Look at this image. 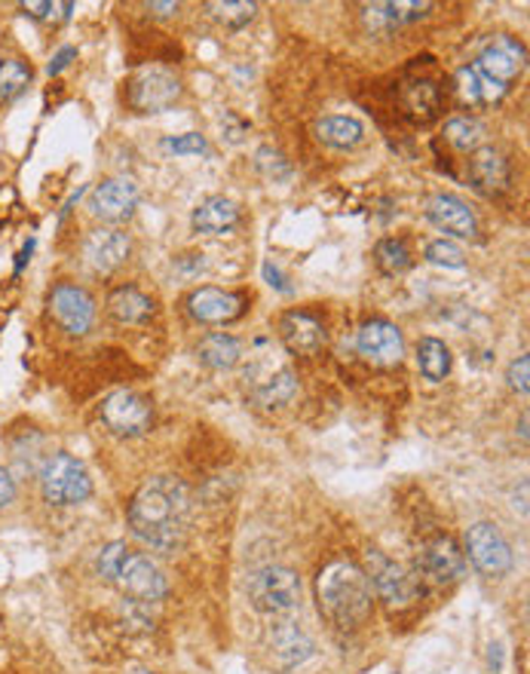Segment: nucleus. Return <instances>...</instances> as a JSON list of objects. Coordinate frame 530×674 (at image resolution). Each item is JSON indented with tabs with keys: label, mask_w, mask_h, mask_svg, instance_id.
<instances>
[{
	"label": "nucleus",
	"mask_w": 530,
	"mask_h": 674,
	"mask_svg": "<svg viewBox=\"0 0 530 674\" xmlns=\"http://www.w3.org/2000/svg\"><path fill=\"white\" fill-rule=\"evenodd\" d=\"M193 499L188 484L176 475H157L129 503V528L157 552H176L191 525Z\"/></svg>",
	"instance_id": "nucleus-1"
},
{
	"label": "nucleus",
	"mask_w": 530,
	"mask_h": 674,
	"mask_svg": "<svg viewBox=\"0 0 530 674\" xmlns=\"http://www.w3.org/2000/svg\"><path fill=\"white\" fill-rule=\"evenodd\" d=\"M319 610L338 629H356L371 614L369 573L353 561H331L316 580Z\"/></svg>",
	"instance_id": "nucleus-2"
},
{
	"label": "nucleus",
	"mask_w": 530,
	"mask_h": 674,
	"mask_svg": "<svg viewBox=\"0 0 530 674\" xmlns=\"http://www.w3.org/2000/svg\"><path fill=\"white\" fill-rule=\"evenodd\" d=\"M246 386L261 408H282L297 393V378L292 366L267 344H258L246 366Z\"/></svg>",
	"instance_id": "nucleus-3"
},
{
	"label": "nucleus",
	"mask_w": 530,
	"mask_h": 674,
	"mask_svg": "<svg viewBox=\"0 0 530 674\" xmlns=\"http://www.w3.org/2000/svg\"><path fill=\"white\" fill-rule=\"evenodd\" d=\"M249 598L255 610H261V614H295L304 602L301 576L292 568H280V564L261 568L249 576Z\"/></svg>",
	"instance_id": "nucleus-4"
},
{
	"label": "nucleus",
	"mask_w": 530,
	"mask_h": 674,
	"mask_svg": "<svg viewBox=\"0 0 530 674\" xmlns=\"http://www.w3.org/2000/svg\"><path fill=\"white\" fill-rule=\"evenodd\" d=\"M41 491L49 506H77L92 494V479L77 457L53 454L41 467Z\"/></svg>",
	"instance_id": "nucleus-5"
},
{
	"label": "nucleus",
	"mask_w": 530,
	"mask_h": 674,
	"mask_svg": "<svg viewBox=\"0 0 530 674\" xmlns=\"http://www.w3.org/2000/svg\"><path fill=\"white\" fill-rule=\"evenodd\" d=\"M111 586H117L126 598H133V602H142V604H150V602H162L166 595H169V583H166V576H162V571L150 561L148 555H142V552H126L123 555V561H120L117 573H114V580H111Z\"/></svg>",
	"instance_id": "nucleus-6"
},
{
	"label": "nucleus",
	"mask_w": 530,
	"mask_h": 674,
	"mask_svg": "<svg viewBox=\"0 0 530 674\" xmlns=\"http://www.w3.org/2000/svg\"><path fill=\"white\" fill-rule=\"evenodd\" d=\"M466 552H470V561L475 564V571L485 573L490 580L506 576V573L512 571V564H516L512 546L506 542L500 528L490 525V521L472 525L470 533H466Z\"/></svg>",
	"instance_id": "nucleus-7"
},
{
	"label": "nucleus",
	"mask_w": 530,
	"mask_h": 674,
	"mask_svg": "<svg viewBox=\"0 0 530 674\" xmlns=\"http://www.w3.org/2000/svg\"><path fill=\"white\" fill-rule=\"evenodd\" d=\"M369 573L374 583V592L381 595V602H386L390 607H411L420 595H424V586L420 580L414 576L411 571H405L402 564L390 561L381 552H369Z\"/></svg>",
	"instance_id": "nucleus-8"
},
{
	"label": "nucleus",
	"mask_w": 530,
	"mask_h": 674,
	"mask_svg": "<svg viewBox=\"0 0 530 674\" xmlns=\"http://www.w3.org/2000/svg\"><path fill=\"white\" fill-rule=\"evenodd\" d=\"M181 80L166 68H142L129 80V104L142 114H160L181 99Z\"/></svg>",
	"instance_id": "nucleus-9"
},
{
	"label": "nucleus",
	"mask_w": 530,
	"mask_h": 674,
	"mask_svg": "<svg viewBox=\"0 0 530 674\" xmlns=\"http://www.w3.org/2000/svg\"><path fill=\"white\" fill-rule=\"evenodd\" d=\"M102 420L117 436H145L154 414L148 398H142L133 390H117L102 402Z\"/></svg>",
	"instance_id": "nucleus-10"
},
{
	"label": "nucleus",
	"mask_w": 530,
	"mask_h": 674,
	"mask_svg": "<svg viewBox=\"0 0 530 674\" xmlns=\"http://www.w3.org/2000/svg\"><path fill=\"white\" fill-rule=\"evenodd\" d=\"M49 313L56 316V323L68 332V335H87L92 323H95V301L89 297L87 289L61 282L49 294Z\"/></svg>",
	"instance_id": "nucleus-11"
},
{
	"label": "nucleus",
	"mask_w": 530,
	"mask_h": 674,
	"mask_svg": "<svg viewBox=\"0 0 530 674\" xmlns=\"http://www.w3.org/2000/svg\"><path fill=\"white\" fill-rule=\"evenodd\" d=\"M356 350L359 356L371 362V366H398L402 356H405V340H402V332L396 325L386 323V319H371L359 328L356 335Z\"/></svg>",
	"instance_id": "nucleus-12"
},
{
	"label": "nucleus",
	"mask_w": 530,
	"mask_h": 674,
	"mask_svg": "<svg viewBox=\"0 0 530 674\" xmlns=\"http://www.w3.org/2000/svg\"><path fill=\"white\" fill-rule=\"evenodd\" d=\"M525 61H528V49L518 44L516 37L497 34V37H490L485 44V49L478 53L475 68L482 74H487L490 80H497V83L506 87L509 80H516L518 74L525 71Z\"/></svg>",
	"instance_id": "nucleus-13"
},
{
	"label": "nucleus",
	"mask_w": 530,
	"mask_h": 674,
	"mask_svg": "<svg viewBox=\"0 0 530 674\" xmlns=\"http://www.w3.org/2000/svg\"><path fill=\"white\" fill-rule=\"evenodd\" d=\"M138 209V188L129 178H108L89 196V212L108 224L129 221Z\"/></svg>",
	"instance_id": "nucleus-14"
},
{
	"label": "nucleus",
	"mask_w": 530,
	"mask_h": 674,
	"mask_svg": "<svg viewBox=\"0 0 530 674\" xmlns=\"http://www.w3.org/2000/svg\"><path fill=\"white\" fill-rule=\"evenodd\" d=\"M129 236L117 231V227H99L87 236L83 243V258H87L89 270L95 273H114L126 258H129Z\"/></svg>",
	"instance_id": "nucleus-15"
},
{
	"label": "nucleus",
	"mask_w": 530,
	"mask_h": 674,
	"mask_svg": "<svg viewBox=\"0 0 530 674\" xmlns=\"http://www.w3.org/2000/svg\"><path fill=\"white\" fill-rule=\"evenodd\" d=\"M188 310H191V316L196 323L227 325L243 316L246 297L236 292H224V289H196L188 297Z\"/></svg>",
	"instance_id": "nucleus-16"
},
{
	"label": "nucleus",
	"mask_w": 530,
	"mask_h": 674,
	"mask_svg": "<svg viewBox=\"0 0 530 674\" xmlns=\"http://www.w3.org/2000/svg\"><path fill=\"white\" fill-rule=\"evenodd\" d=\"M432 3H417V0H398V3H369L362 10V19H365V29L377 37H390L393 31H398L402 25H411V22H420L427 19Z\"/></svg>",
	"instance_id": "nucleus-17"
},
{
	"label": "nucleus",
	"mask_w": 530,
	"mask_h": 674,
	"mask_svg": "<svg viewBox=\"0 0 530 674\" xmlns=\"http://www.w3.org/2000/svg\"><path fill=\"white\" fill-rule=\"evenodd\" d=\"M280 337L282 344L297 356H313L325 347L328 332H325L323 319H316L307 310H292L280 319Z\"/></svg>",
	"instance_id": "nucleus-18"
},
{
	"label": "nucleus",
	"mask_w": 530,
	"mask_h": 674,
	"mask_svg": "<svg viewBox=\"0 0 530 674\" xmlns=\"http://www.w3.org/2000/svg\"><path fill=\"white\" fill-rule=\"evenodd\" d=\"M420 571L427 573L432 583L444 586V583H454L463 576L466 558L451 537H436L420 549Z\"/></svg>",
	"instance_id": "nucleus-19"
},
{
	"label": "nucleus",
	"mask_w": 530,
	"mask_h": 674,
	"mask_svg": "<svg viewBox=\"0 0 530 674\" xmlns=\"http://www.w3.org/2000/svg\"><path fill=\"white\" fill-rule=\"evenodd\" d=\"M427 218L451 236H470L478 234V221H475V212L470 205L463 203L460 196H451V193H436L427 200Z\"/></svg>",
	"instance_id": "nucleus-20"
},
{
	"label": "nucleus",
	"mask_w": 530,
	"mask_h": 674,
	"mask_svg": "<svg viewBox=\"0 0 530 674\" xmlns=\"http://www.w3.org/2000/svg\"><path fill=\"white\" fill-rule=\"evenodd\" d=\"M470 176L478 191L503 193L509 188V162L497 147H478L472 150Z\"/></svg>",
	"instance_id": "nucleus-21"
},
{
	"label": "nucleus",
	"mask_w": 530,
	"mask_h": 674,
	"mask_svg": "<svg viewBox=\"0 0 530 674\" xmlns=\"http://www.w3.org/2000/svg\"><path fill=\"white\" fill-rule=\"evenodd\" d=\"M270 653L280 669H295L313 653V641L307 638V631L297 629L295 622H280L270 631Z\"/></svg>",
	"instance_id": "nucleus-22"
},
{
	"label": "nucleus",
	"mask_w": 530,
	"mask_h": 674,
	"mask_svg": "<svg viewBox=\"0 0 530 674\" xmlns=\"http://www.w3.org/2000/svg\"><path fill=\"white\" fill-rule=\"evenodd\" d=\"M191 224L196 234L224 236L239 224V209L230 200H224V196H208V200L196 205Z\"/></svg>",
	"instance_id": "nucleus-23"
},
{
	"label": "nucleus",
	"mask_w": 530,
	"mask_h": 674,
	"mask_svg": "<svg viewBox=\"0 0 530 674\" xmlns=\"http://www.w3.org/2000/svg\"><path fill=\"white\" fill-rule=\"evenodd\" d=\"M108 313H111L117 323L142 325L154 316V301H150L145 292L133 289V285H120V289H114L111 297H108Z\"/></svg>",
	"instance_id": "nucleus-24"
},
{
	"label": "nucleus",
	"mask_w": 530,
	"mask_h": 674,
	"mask_svg": "<svg viewBox=\"0 0 530 674\" xmlns=\"http://www.w3.org/2000/svg\"><path fill=\"white\" fill-rule=\"evenodd\" d=\"M456 92L466 104H497L506 96V87L490 80L475 65H466V68L456 71Z\"/></svg>",
	"instance_id": "nucleus-25"
},
{
	"label": "nucleus",
	"mask_w": 530,
	"mask_h": 674,
	"mask_svg": "<svg viewBox=\"0 0 530 674\" xmlns=\"http://www.w3.org/2000/svg\"><path fill=\"white\" fill-rule=\"evenodd\" d=\"M316 135L319 142L338 150H353L356 145H362L365 138V126L356 117H325L316 123Z\"/></svg>",
	"instance_id": "nucleus-26"
},
{
	"label": "nucleus",
	"mask_w": 530,
	"mask_h": 674,
	"mask_svg": "<svg viewBox=\"0 0 530 674\" xmlns=\"http://www.w3.org/2000/svg\"><path fill=\"white\" fill-rule=\"evenodd\" d=\"M196 356L206 368H215V371H224V368H234L239 362V340L230 335H206L196 347Z\"/></svg>",
	"instance_id": "nucleus-27"
},
{
	"label": "nucleus",
	"mask_w": 530,
	"mask_h": 674,
	"mask_svg": "<svg viewBox=\"0 0 530 674\" xmlns=\"http://www.w3.org/2000/svg\"><path fill=\"white\" fill-rule=\"evenodd\" d=\"M439 108H442V92H439V87L432 80H417V83L405 89V111L414 120L429 123V120H436Z\"/></svg>",
	"instance_id": "nucleus-28"
},
{
	"label": "nucleus",
	"mask_w": 530,
	"mask_h": 674,
	"mask_svg": "<svg viewBox=\"0 0 530 674\" xmlns=\"http://www.w3.org/2000/svg\"><path fill=\"white\" fill-rule=\"evenodd\" d=\"M417 366H420L427 381H444L448 371H451V350L444 347L439 337H424V340L417 344Z\"/></svg>",
	"instance_id": "nucleus-29"
},
{
	"label": "nucleus",
	"mask_w": 530,
	"mask_h": 674,
	"mask_svg": "<svg viewBox=\"0 0 530 674\" xmlns=\"http://www.w3.org/2000/svg\"><path fill=\"white\" fill-rule=\"evenodd\" d=\"M485 135H487L485 123L475 117H454L448 120V126H444V138H448L456 150H463V154L478 150L482 142H485Z\"/></svg>",
	"instance_id": "nucleus-30"
},
{
	"label": "nucleus",
	"mask_w": 530,
	"mask_h": 674,
	"mask_svg": "<svg viewBox=\"0 0 530 674\" xmlns=\"http://www.w3.org/2000/svg\"><path fill=\"white\" fill-rule=\"evenodd\" d=\"M374 261L381 267V273L386 277H398L411 267V251L402 239H381L377 249H374Z\"/></svg>",
	"instance_id": "nucleus-31"
},
{
	"label": "nucleus",
	"mask_w": 530,
	"mask_h": 674,
	"mask_svg": "<svg viewBox=\"0 0 530 674\" xmlns=\"http://www.w3.org/2000/svg\"><path fill=\"white\" fill-rule=\"evenodd\" d=\"M31 83V68L22 59L0 61V102H13Z\"/></svg>",
	"instance_id": "nucleus-32"
},
{
	"label": "nucleus",
	"mask_w": 530,
	"mask_h": 674,
	"mask_svg": "<svg viewBox=\"0 0 530 674\" xmlns=\"http://www.w3.org/2000/svg\"><path fill=\"white\" fill-rule=\"evenodd\" d=\"M206 10L212 13L215 22H222L227 29H246L255 13H258V3L249 0H227V3H206Z\"/></svg>",
	"instance_id": "nucleus-33"
},
{
	"label": "nucleus",
	"mask_w": 530,
	"mask_h": 674,
	"mask_svg": "<svg viewBox=\"0 0 530 674\" xmlns=\"http://www.w3.org/2000/svg\"><path fill=\"white\" fill-rule=\"evenodd\" d=\"M427 261L439 267H448V270H463L466 267V255L456 243H448V239H436L427 246Z\"/></svg>",
	"instance_id": "nucleus-34"
},
{
	"label": "nucleus",
	"mask_w": 530,
	"mask_h": 674,
	"mask_svg": "<svg viewBox=\"0 0 530 674\" xmlns=\"http://www.w3.org/2000/svg\"><path fill=\"white\" fill-rule=\"evenodd\" d=\"M255 166H258L261 176L270 178V181H285V178H292V166H289V160L282 157L280 150H273V147H261V150L255 154Z\"/></svg>",
	"instance_id": "nucleus-35"
},
{
	"label": "nucleus",
	"mask_w": 530,
	"mask_h": 674,
	"mask_svg": "<svg viewBox=\"0 0 530 674\" xmlns=\"http://www.w3.org/2000/svg\"><path fill=\"white\" fill-rule=\"evenodd\" d=\"M129 552V546L126 542H108L102 552H99V561H95V571H99V576H102L104 583H111L114 580V573H117L120 561H123V555Z\"/></svg>",
	"instance_id": "nucleus-36"
},
{
	"label": "nucleus",
	"mask_w": 530,
	"mask_h": 674,
	"mask_svg": "<svg viewBox=\"0 0 530 674\" xmlns=\"http://www.w3.org/2000/svg\"><path fill=\"white\" fill-rule=\"evenodd\" d=\"M162 150L166 154H206V138L200 133L172 135V138L162 142Z\"/></svg>",
	"instance_id": "nucleus-37"
},
{
	"label": "nucleus",
	"mask_w": 530,
	"mask_h": 674,
	"mask_svg": "<svg viewBox=\"0 0 530 674\" xmlns=\"http://www.w3.org/2000/svg\"><path fill=\"white\" fill-rule=\"evenodd\" d=\"M22 10L34 19H68L75 3H22Z\"/></svg>",
	"instance_id": "nucleus-38"
},
{
	"label": "nucleus",
	"mask_w": 530,
	"mask_h": 674,
	"mask_svg": "<svg viewBox=\"0 0 530 674\" xmlns=\"http://www.w3.org/2000/svg\"><path fill=\"white\" fill-rule=\"evenodd\" d=\"M528 374H530V359H528V356H518L516 362L509 366V374H506V381H509V386H512L516 393L528 396V390H530Z\"/></svg>",
	"instance_id": "nucleus-39"
},
{
	"label": "nucleus",
	"mask_w": 530,
	"mask_h": 674,
	"mask_svg": "<svg viewBox=\"0 0 530 674\" xmlns=\"http://www.w3.org/2000/svg\"><path fill=\"white\" fill-rule=\"evenodd\" d=\"M13 499H15V479L10 475V470L0 467V509L10 506Z\"/></svg>",
	"instance_id": "nucleus-40"
},
{
	"label": "nucleus",
	"mask_w": 530,
	"mask_h": 674,
	"mask_svg": "<svg viewBox=\"0 0 530 674\" xmlns=\"http://www.w3.org/2000/svg\"><path fill=\"white\" fill-rule=\"evenodd\" d=\"M145 10H148L150 15H157V19H166V15H176L178 13V3H145Z\"/></svg>",
	"instance_id": "nucleus-41"
},
{
	"label": "nucleus",
	"mask_w": 530,
	"mask_h": 674,
	"mask_svg": "<svg viewBox=\"0 0 530 674\" xmlns=\"http://www.w3.org/2000/svg\"><path fill=\"white\" fill-rule=\"evenodd\" d=\"M77 56V49H71V46H65V49H61L59 56H56V59H53V65H49V74H59L61 68H65V65H68V61L75 59Z\"/></svg>",
	"instance_id": "nucleus-42"
},
{
	"label": "nucleus",
	"mask_w": 530,
	"mask_h": 674,
	"mask_svg": "<svg viewBox=\"0 0 530 674\" xmlns=\"http://www.w3.org/2000/svg\"><path fill=\"white\" fill-rule=\"evenodd\" d=\"M264 277L270 279V285H277L280 292H289V285H285V279H282V273L277 270L273 265H264Z\"/></svg>",
	"instance_id": "nucleus-43"
},
{
	"label": "nucleus",
	"mask_w": 530,
	"mask_h": 674,
	"mask_svg": "<svg viewBox=\"0 0 530 674\" xmlns=\"http://www.w3.org/2000/svg\"><path fill=\"white\" fill-rule=\"evenodd\" d=\"M133 674H150V672H133Z\"/></svg>",
	"instance_id": "nucleus-44"
}]
</instances>
